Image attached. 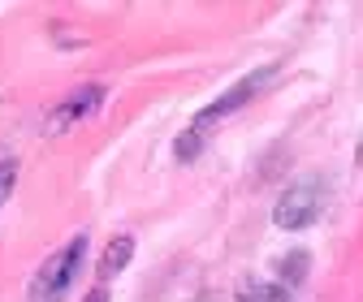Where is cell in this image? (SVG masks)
<instances>
[{"label": "cell", "instance_id": "1", "mask_svg": "<svg viewBox=\"0 0 363 302\" xmlns=\"http://www.w3.org/2000/svg\"><path fill=\"white\" fill-rule=\"evenodd\" d=\"M272 74H277V65H264V69H255V74H247L238 86H230V91H225V95H216L203 112H195V121L186 125V129H182V139H177V147H173V156L182 160V164H191L199 151H203V143H208V129L220 121V117H230V112H238V108H247L251 104V95L259 91V86L272 78Z\"/></svg>", "mask_w": 363, "mask_h": 302}, {"label": "cell", "instance_id": "2", "mask_svg": "<svg viewBox=\"0 0 363 302\" xmlns=\"http://www.w3.org/2000/svg\"><path fill=\"white\" fill-rule=\"evenodd\" d=\"M82 259H86V233H74L61 250H52L48 259L39 264V272L30 277V302H61L69 294V285L82 272Z\"/></svg>", "mask_w": 363, "mask_h": 302}, {"label": "cell", "instance_id": "3", "mask_svg": "<svg viewBox=\"0 0 363 302\" xmlns=\"http://www.w3.org/2000/svg\"><path fill=\"white\" fill-rule=\"evenodd\" d=\"M325 203H329V182L325 178H303L272 203V225L286 229V233H303L325 216Z\"/></svg>", "mask_w": 363, "mask_h": 302}, {"label": "cell", "instance_id": "4", "mask_svg": "<svg viewBox=\"0 0 363 302\" xmlns=\"http://www.w3.org/2000/svg\"><path fill=\"white\" fill-rule=\"evenodd\" d=\"M100 104H104V86H78L65 104H57V112L48 117V129H69L74 121L100 112Z\"/></svg>", "mask_w": 363, "mask_h": 302}, {"label": "cell", "instance_id": "5", "mask_svg": "<svg viewBox=\"0 0 363 302\" xmlns=\"http://www.w3.org/2000/svg\"><path fill=\"white\" fill-rule=\"evenodd\" d=\"M307 272H311V255L303 250V246H294V250H286L281 259H277V272H272V277H277L286 289H303V281H307Z\"/></svg>", "mask_w": 363, "mask_h": 302}, {"label": "cell", "instance_id": "6", "mask_svg": "<svg viewBox=\"0 0 363 302\" xmlns=\"http://www.w3.org/2000/svg\"><path fill=\"white\" fill-rule=\"evenodd\" d=\"M130 259H134V238H130V233H117V238L108 242V250L100 255V285H108V281L130 264Z\"/></svg>", "mask_w": 363, "mask_h": 302}, {"label": "cell", "instance_id": "7", "mask_svg": "<svg viewBox=\"0 0 363 302\" xmlns=\"http://www.w3.org/2000/svg\"><path fill=\"white\" fill-rule=\"evenodd\" d=\"M294 289H286L277 277H268V281H247L238 289V302H290Z\"/></svg>", "mask_w": 363, "mask_h": 302}, {"label": "cell", "instance_id": "8", "mask_svg": "<svg viewBox=\"0 0 363 302\" xmlns=\"http://www.w3.org/2000/svg\"><path fill=\"white\" fill-rule=\"evenodd\" d=\"M13 182H18V160H0V207L9 203V194H13Z\"/></svg>", "mask_w": 363, "mask_h": 302}, {"label": "cell", "instance_id": "9", "mask_svg": "<svg viewBox=\"0 0 363 302\" xmlns=\"http://www.w3.org/2000/svg\"><path fill=\"white\" fill-rule=\"evenodd\" d=\"M82 302H108V285H96V289H91Z\"/></svg>", "mask_w": 363, "mask_h": 302}]
</instances>
